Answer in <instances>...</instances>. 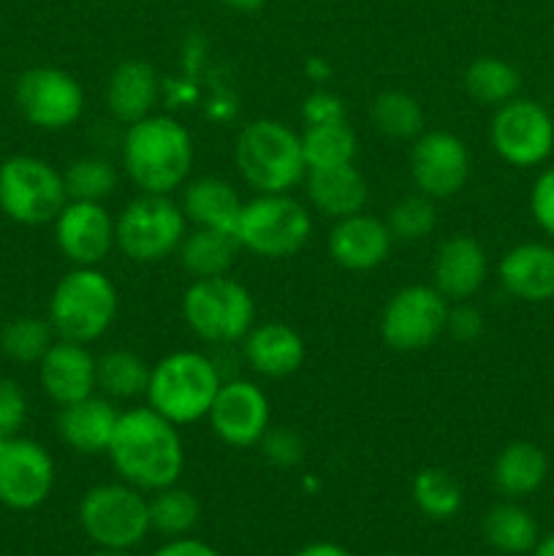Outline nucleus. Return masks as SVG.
I'll return each instance as SVG.
<instances>
[{
  "label": "nucleus",
  "mask_w": 554,
  "mask_h": 556,
  "mask_svg": "<svg viewBox=\"0 0 554 556\" xmlns=\"http://www.w3.org/2000/svg\"><path fill=\"white\" fill-rule=\"evenodd\" d=\"M530 212L538 226L554 237V166L543 168L530 190Z\"/></svg>",
  "instance_id": "41"
},
{
  "label": "nucleus",
  "mask_w": 554,
  "mask_h": 556,
  "mask_svg": "<svg viewBox=\"0 0 554 556\" xmlns=\"http://www.w3.org/2000/svg\"><path fill=\"white\" fill-rule=\"evenodd\" d=\"M11 438H14V434H5V432H0V451L5 448V443H9Z\"/></svg>",
  "instance_id": "49"
},
{
  "label": "nucleus",
  "mask_w": 554,
  "mask_h": 556,
  "mask_svg": "<svg viewBox=\"0 0 554 556\" xmlns=\"http://www.w3.org/2000/svg\"><path fill=\"white\" fill-rule=\"evenodd\" d=\"M199 525V503L190 492L179 489L177 483L152 492L150 500V527L161 535L185 538Z\"/></svg>",
  "instance_id": "37"
},
{
  "label": "nucleus",
  "mask_w": 554,
  "mask_h": 556,
  "mask_svg": "<svg viewBox=\"0 0 554 556\" xmlns=\"http://www.w3.org/2000/svg\"><path fill=\"white\" fill-rule=\"evenodd\" d=\"M223 375L210 356L199 351H174L150 369L147 402L177 427L206 418Z\"/></svg>",
  "instance_id": "5"
},
{
  "label": "nucleus",
  "mask_w": 554,
  "mask_h": 556,
  "mask_svg": "<svg viewBox=\"0 0 554 556\" xmlns=\"http://www.w3.org/2000/svg\"><path fill=\"white\" fill-rule=\"evenodd\" d=\"M411 177L418 193L432 201L451 199L470 179V150L449 130H429L411 150Z\"/></svg>",
  "instance_id": "14"
},
{
  "label": "nucleus",
  "mask_w": 554,
  "mask_h": 556,
  "mask_svg": "<svg viewBox=\"0 0 554 556\" xmlns=\"http://www.w3.org/2000/svg\"><path fill=\"white\" fill-rule=\"evenodd\" d=\"M432 275L435 288L449 302H467L489 275L487 250L473 237H449L435 253Z\"/></svg>",
  "instance_id": "20"
},
{
  "label": "nucleus",
  "mask_w": 554,
  "mask_h": 556,
  "mask_svg": "<svg viewBox=\"0 0 554 556\" xmlns=\"http://www.w3.org/2000/svg\"><path fill=\"white\" fill-rule=\"evenodd\" d=\"M451 302L435 286H405L386 302L380 337L391 351L416 353L445 334Z\"/></svg>",
  "instance_id": "11"
},
{
  "label": "nucleus",
  "mask_w": 554,
  "mask_h": 556,
  "mask_svg": "<svg viewBox=\"0 0 554 556\" xmlns=\"http://www.w3.org/2000/svg\"><path fill=\"white\" fill-rule=\"evenodd\" d=\"M549 478V459L541 445L516 440L498 454L492 465V481L503 497L521 500L536 494Z\"/></svg>",
  "instance_id": "27"
},
{
  "label": "nucleus",
  "mask_w": 554,
  "mask_h": 556,
  "mask_svg": "<svg viewBox=\"0 0 554 556\" xmlns=\"http://www.w3.org/2000/svg\"><path fill=\"white\" fill-rule=\"evenodd\" d=\"M481 530L489 546L503 554H527L541 541L538 521L516 503H500L489 508Z\"/></svg>",
  "instance_id": "30"
},
{
  "label": "nucleus",
  "mask_w": 554,
  "mask_h": 556,
  "mask_svg": "<svg viewBox=\"0 0 554 556\" xmlns=\"http://www.w3.org/2000/svg\"><path fill=\"white\" fill-rule=\"evenodd\" d=\"M394 237H391L386 220L373 215H348L335 223L329 231V255L337 266L348 271L378 269L386 258Z\"/></svg>",
  "instance_id": "19"
},
{
  "label": "nucleus",
  "mask_w": 554,
  "mask_h": 556,
  "mask_svg": "<svg viewBox=\"0 0 554 556\" xmlns=\"http://www.w3.org/2000/svg\"><path fill=\"white\" fill-rule=\"evenodd\" d=\"M54 340L58 334H54L49 318H36V315L11 318L0 329V351L16 364H38L54 345Z\"/></svg>",
  "instance_id": "34"
},
{
  "label": "nucleus",
  "mask_w": 554,
  "mask_h": 556,
  "mask_svg": "<svg viewBox=\"0 0 554 556\" xmlns=\"http://www.w3.org/2000/svg\"><path fill=\"white\" fill-rule=\"evenodd\" d=\"M313 217L291 193H255L239 212V248L266 261L291 258L307 244Z\"/></svg>",
  "instance_id": "6"
},
{
  "label": "nucleus",
  "mask_w": 554,
  "mask_h": 556,
  "mask_svg": "<svg viewBox=\"0 0 554 556\" xmlns=\"http://www.w3.org/2000/svg\"><path fill=\"white\" fill-rule=\"evenodd\" d=\"M445 331H449L456 342H476L478 337L483 334L481 309L473 307V304L467 302H451Z\"/></svg>",
  "instance_id": "42"
},
{
  "label": "nucleus",
  "mask_w": 554,
  "mask_h": 556,
  "mask_svg": "<svg viewBox=\"0 0 554 556\" xmlns=\"http://www.w3.org/2000/svg\"><path fill=\"white\" fill-rule=\"evenodd\" d=\"M489 141L508 166H541L554 152V119L538 101L516 96L494 112Z\"/></svg>",
  "instance_id": "12"
},
{
  "label": "nucleus",
  "mask_w": 554,
  "mask_h": 556,
  "mask_svg": "<svg viewBox=\"0 0 554 556\" xmlns=\"http://www.w3.org/2000/svg\"><path fill=\"white\" fill-rule=\"evenodd\" d=\"M307 195L318 212L326 217L342 220L348 215L364 212L367 204V179L362 177L356 166H337L320 168V172H307Z\"/></svg>",
  "instance_id": "26"
},
{
  "label": "nucleus",
  "mask_w": 554,
  "mask_h": 556,
  "mask_svg": "<svg viewBox=\"0 0 554 556\" xmlns=\"http://www.w3.org/2000/svg\"><path fill=\"white\" fill-rule=\"evenodd\" d=\"M182 318L196 337L215 345L244 340L255 324V302L242 282L223 277L193 280L182 293Z\"/></svg>",
  "instance_id": "8"
},
{
  "label": "nucleus",
  "mask_w": 554,
  "mask_h": 556,
  "mask_svg": "<svg viewBox=\"0 0 554 556\" xmlns=\"http://www.w3.org/2000/svg\"><path fill=\"white\" fill-rule=\"evenodd\" d=\"M373 125L380 136L389 139H418L424 134V109L411 92L405 90H386L375 96Z\"/></svg>",
  "instance_id": "33"
},
{
  "label": "nucleus",
  "mask_w": 554,
  "mask_h": 556,
  "mask_svg": "<svg viewBox=\"0 0 554 556\" xmlns=\"http://www.w3.org/2000/svg\"><path fill=\"white\" fill-rule=\"evenodd\" d=\"M106 454L117 476L139 492L174 486L185 467L177 424L163 418L150 405L119 413Z\"/></svg>",
  "instance_id": "1"
},
{
  "label": "nucleus",
  "mask_w": 554,
  "mask_h": 556,
  "mask_svg": "<svg viewBox=\"0 0 554 556\" xmlns=\"http://www.w3.org/2000/svg\"><path fill=\"white\" fill-rule=\"evenodd\" d=\"M79 521L92 543L117 552L139 546L152 530L144 492L125 481L92 486L79 503Z\"/></svg>",
  "instance_id": "9"
},
{
  "label": "nucleus",
  "mask_w": 554,
  "mask_h": 556,
  "mask_svg": "<svg viewBox=\"0 0 554 556\" xmlns=\"http://www.w3.org/2000/svg\"><path fill=\"white\" fill-rule=\"evenodd\" d=\"M244 201L231 182L221 177H199L182 185V212L196 228H217V231H237L239 212Z\"/></svg>",
  "instance_id": "25"
},
{
  "label": "nucleus",
  "mask_w": 554,
  "mask_h": 556,
  "mask_svg": "<svg viewBox=\"0 0 554 556\" xmlns=\"http://www.w3.org/2000/svg\"><path fill=\"white\" fill-rule=\"evenodd\" d=\"M293 556H351V554H348L342 546H337V543H310V546H304L302 552H297Z\"/></svg>",
  "instance_id": "45"
},
{
  "label": "nucleus",
  "mask_w": 554,
  "mask_h": 556,
  "mask_svg": "<svg viewBox=\"0 0 554 556\" xmlns=\"http://www.w3.org/2000/svg\"><path fill=\"white\" fill-rule=\"evenodd\" d=\"M356 134H353V128L345 119L324 125H307L302 134V155L307 172L351 166V163L356 161Z\"/></svg>",
  "instance_id": "29"
},
{
  "label": "nucleus",
  "mask_w": 554,
  "mask_h": 556,
  "mask_svg": "<svg viewBox=\"0 0 554 556\" xmlns=\"http://www.w3.org/2000/svg\"><path fill=\"white\" fill-rule=\"evenodd\" d=\"M188 217L172 195L141 193L114 217V244L134 264H158L177 253Z\"/></svg>",
  "instance_id": "7"
},
{
  "label": "nucleus",
  "mask_w": 554,
  "mask_h": 556,
  "mask_svg": "<svg viewBox=\"0 0 554 556\" xmlns=\"http://www.w3.org/2000/svg\"><path fill=\"white\" fill-rule=\"evenodd\" d=\"M242 348L244 362L261 378H288L304 364L302 334L282 320L253 324V329L244 334Z\"/></svg>",
  "instance_id": "21"
},
{
  "label": "nucleus",
  "mask_w": 554,
  "mask_h": 556,
  "mask_svg": "<svg viewBox=\"0 0 554 556\" xmlns=\"http://www.w3.org/2000/svg\"><path fill=\"white\" fill-rule=\"evenodd\" d=\"M239 242L234 233L217 231V228H193L179 242V264L196 280L204 277H223L234 266L239 253Z\"/></svg>",
  "instance_id": "28"
},
{
  "label": "nucleus",
  "mask_w": 554,
  "mask_h": 556,
  "mask_svg": "<svg viewBox=\"0 0 554 556\" xmlns=\"http://www.w3.org/2000/svg\"><path fill=\"white\" fill-rule=\"evenodd\" d=\"M54 462L36 440L11 438L0 451V503L11 510H33L52 494Z\"/></svg>",
  "instance_id": "15"
},
{
  "label": "nucleus",
  "mask_w": 554,
  "mask_h": 556,
  "mask_svg": "<svg viewBox=\"0 0 554 556\" xmlns=\"http://www.w3.org/2000/svg\"><path fill=\"white\" fill-rule=\"evenodd\" d=\"M119 410L109 396H85L74 405H63L58 413V434L76 454H106L117 427Z\"/></svg>",
  "instance_id": "23"
},
{
  "label": "nucleus",
  "mask_w": 554,
  "mask_h": 556,
  "mask_svg": "<svg viewBox=\"0 0 554 556\" xmlns=\"http://www.w3.org/2000/svg\"><path fill=\"white\" fill-rule=\"evenodd\" d=\"M206 418L223 443L250 448L269 429V400L250 380H223Z\"/></svg>",
  "instance_id": "16"
},
{
  "label": "nucleus",
  "mask_w": 554,
  "mask_h": 556,
  "mask_svg": "<svg viewBox=\"0 0 554 556\" xmlns=\"http://www.w3.org/2000/svg\"><path fill=\"white\" fill-rule=\"evenodd\" d=\"M150 369L134 351H106L96 358V389L109 400H134L147 394Z\"/></svg>",
  "instance_id": "32"
},
{
  "label": "nucleus",
  "mask_w": 554,
  "mask_h": 556,
  "mask_svg": "<svg viewBox=\"0 0 554 556\" xmlns=\"http://www.w3.org/2000/svg\"><path fill=\"white\" fill-rule=\"evenodd\" d=\"M38 380L54 405H74L96 394V356L81 342L54 340L38 362Z\"/></svg>",
  "instance_id": "18"
},
{
  "label": "nucleus",
  "mask_w": 554,
  "mask_h": 556,
  "mask_svg": "<svg viewBox=\"0 0 554 556\" xmlns=\"http://www.w3.org/2000/svg\"><path fill=\"white\" fill-rule=\"evenodd\" d=\"M161 98V79L147 60H123L109 74L106 106L123 125L150 117Z\"/></svg>",
  "instance_id": "24"
},
{
  "label": "nucleus",
  "mask_w": 554,
  "mask_h": 556,
  "mask_svg": "<svg viewBox=\"0 0 554 556\" xmlns=\"http://www.w3.org/2000/svg\"><path fill=\"white\" fill-rule=\"evenodd\" d=\"M234 163L255 193H291L307 177L302 136L272 117L253 119L239 130Z\"/></svg>",
  "instance_id": "3"
},
{
  "label": "nucleus",
  "mask_w": 554,
  "mask_h": 556,
  "mask_svg": "<svg viewBox=\"0 0 554 556\" xmlns=\"http://www.w3.org/2000/svg\"><path fill=\"white\" fill-rule=\"evenodd\" d=\"M54 242L74 266H98L114 244V217L98 201H68L54 217Z\"/></svg>",
  "instance_id": "17"
},
{
  "label": "nucleus",
  "mask_w": 554,
  "mask_h": 556,
  "mask_svg": "<svg viewBox=\"0 0 554 556\" xmlns=\"http://www.w3.org/2000/svg\"><path fill=\"white\" fill-rule=\"evenodd\" d=\"M123 166L141 193L168 195L182 188L193 166V139L179 119L150 114L128 125L123 139Z\"/></svg>",
  "instance_id": "2"
},
{
  "label": "nucleus",
  "mask_w": 554,
  "mask_h": 556,
  "mask_svg": "<svg viewBox=\"0 0 554 556\" xmlns=\"http://www.w3.org/2000/svg\"><path fill=\"white\" fill-rule=\"evenodd\" d=\"M152 556H221L212 546L196 538H172L166 546L158 548Z\"/></svg>",
  "instance_id": "44"
},
{
  "label": "nucleus",
  "mask_w": 554,
  "mask_h": 556,
  "mask_svg": "<svg viewBox=\"0 0 554 556\" xmlns=\"http://www.w3.org/2000/svg\"><path fill=\"white\" fill-rule=\"evenodd\" d=\"M16 106L41 130H65L85 112V90L63 68L38 65L16 79Z\"/></svg>",
  "instance_id": "13"
},
{
  "label": "nucleus",
  "mask_w": 554,
  "mask_h": 556,
  "mask_svg": "<svg viewBox=\"0 0 554 556\" xmlns=\"http://www.w3.org/2000/svg\"><path fill=\"white\" fill-rule=\"evenodd\" d=\"M383 556H394V554H383Z\"/></svg>",
  "instance_id": "50"
},
{
  "label": "nucleus",
  "mask_w": 554,
  "mask_h": 556,
  "mask_svg": "<svg viewBox=\"0 0 554 556\" xmlns=\"http://www.w3.org/2000/svg\"><path fill=\"white\" fill-rule=\"evenodd\" d=\"M68 204L63 172L33 155H14L0 163V210L22 226L54 223Z\"/></svg>",
  "instance_id": "10"
},
{
  "label": "nucleus",
  "mask_w": 554,
  "mask_h": 556,
  "mask_svg": "<svg viewBox=\"0 0 554 556\" xmlns=\"http://www.w3.org/2000/svg\"><path fill=\"white\" fill-rule=\"evenodd\" d=\"M221 3L228 5L231 11H242V14H248V11H259L266 0H221Z\"/></svg>",
  "instance_id": "46"
},
{
  "label": "nucleus",
  "mask_w": 554,
  "mask_h": 556,
  "mask_svg": "<svg viewBox=\"0 0 554 556\" xmlns=\"http://www.w3.org/2000/svg\"><path fill=\"white\" fill-rule=\"evenodd\" d=\"M413 503L429 519H451L462 508V486L449 470L424 467L413 478Z\"/></svg>",
  "instance_id": "35"
},
{
  "label": "nucleus",
  "mask_w": 554,
  "mask_h": 556,
  "mask_svg": "<svg viewBox=\"0 0 554 556\" xmlns=\"http://www.w3.org/2000/svg\"><path fill=\"white\" fill-rule=\"evenodd\" d=\"M498 277L511 296L530 304L554 299V248L543 242H525L500 258Z\"/></svg>",
  "instance_id": "22"
},
{
  "label": "nucleus",
  "mask_w": 554,
  "mask_h": 556,
  "mask_svg": "<svg viewBox=\"0 0 554 556\" xmlns=\"http://www.w3.org/2000/svg\"><path fill=\"white\" fill-rule=\"evenodd\" d=\"M465 90L473 101H478L481 106H503L511 98L519 96L521 76L508 60L492 58V54H483V58L473 60L465 68Z\"/></svg>",
  "instance_id": "31"
},
{
  "label": "nucleus",
  "mask_w": 554,
  "mask_h": 556,
  "mask_svg": "<svg viewBox=\"0 0 554 556\" xmlns=\"http://www.w3.org/2000/svg\"><path fill=\"white\" fill-rule=\"evenodd\" d=\"M261 454L275 467H297L304 456V443L288 427H269L259 440Z\"/></svg>",
  "instance_id": "39"
},
{
  "label": "nucleus",
  "mask_w": 554,
  "mask_h": 556,
  "mask_svg": "<svg viewBox=\"0 0 554 556\" xmlns=\"http://www.w3.org/2000/svg\"><path fill=\"white\" fill-rule=\"evenodd\" d=\"M532 556H554V532H552V535L541 538V541L536 543V548H532Z\"/></svg>",
  "instance_id": "47"
},
{
  "label": "nucleus",
  "mask_w": 554,
  "mask_h": 556,
  "mask_svg": "<svg viewBox=\"0 0 554 556\" xmlns=\"http://www.w3.org/2000/svg\"><path fill=\"white\" fill-rule=\"evenodd\" d=\"M117 307V288L98 266H74L54 286L49 324L58 340L90 345L112 329Z\"/></svg>",
  "instance_id": "4"
},
{
  "label": "nucleus",
  "mask_w": 554,
  "mask_h": 556,
  "mask_svg": "<svg viewBox=\"0 0 554 556\" xmlns=\"http://www.w3.org/2000/svg\"><path fill=\"white\" fill-rule=\"evenodd\" d=\"M302 119L304 125H324L345 119V103L340 96L329 90H315L304 98L302 103Z\"/></svg>",
  "instance_id": "43"
},
{
  "label": "nucleus",
  "mask_w": 554,
  "mask_h": 556,
  "mask_svg": "<svg viewBox=\"0 0 554 556\" xmlns=\"http://www.w3.org/2000/svg\"><path fill=\"white\" fill-rule=\"evenodd\" d=\"M389 226L391 237L402 239V242H418V239L429 237L438 226V212H435V201L424 193L405 195L396 201L389 210Z\"/></svg>",
  "instance_id": "38"
},
{
  "label": "nucleus",
  "mask_w": 554,
  "mask_h": 556,
  "mask_svg": "<svg viewBox=\"0 0 554 556\" xmlns=\"http://www.w3.org/2000/svg\"><path fill=\"white\" fill-rule=\"evenodd\" d=\"M92 556H128V552H117V548H101V552L92 554Z\"/></svg>",
  "instance_id": "48"
},
{
  "label": "nucleus",
  "mask_w": 554,
  "mask_h": 556,
  "mask_svg": "<svg viewBox=\"0 0 554 556\" xmlns=\"http://www.w3.org/2000/svg\"><path fill=\"white\" fill-rule=\"evenodd\" d=\"M68 201H103L117 190V168L98 155L76 157L63 172Z\"/></svg>",
  "instance_id": "36"
},
{
  "label": "nucleus",
  "mask_w": 554,
  "mask_h": 556,
  "mask_svg": "<svg viewBox=\"0 0 554 556\" xmlns=\"http://www.w3.org/2000/svg\"><path fill=\"white\" fill-rule=\"evenodd\" d=\"M27 418V396L20 383L0 378V432L16 434Z\"/></svg>",
  "instance_id": "40"
}]
</instances>
